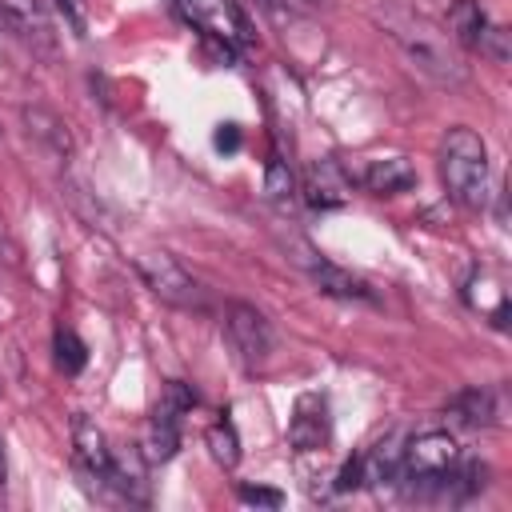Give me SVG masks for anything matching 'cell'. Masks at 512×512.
<instances>
[{
    "instance_id": "1",
    "label": "cell",
    "mask_w": 512,
    "mask_h": 512,
    "mask_svg": "<svg viewBox=\"0 0 512 512\" xmlns=\"http://www.w3.org/2000/svg\"><path fill=\"white\" fill-rule=\"evenodd\" d=\"M376 24L388 32V40L404 52V60H408L416 72H424L428 80H436V84H444V88L464 84L468 68H464L460 56L452 52V36L440 32L432 20H424V16H416V12L400 8V4H388V8L376 12Z\"/></svg>"
},
{
    "instance_id": "2",
    "label": "cell",
    "mask_w": 512,
    "mask_h": 512,
    "mask_svg": "<svg viewBox=\"0 0 512 512\" xmlns=\"http://www.w3.org/2000/svg\"><path fill=\"white\" fill-rule=\"evenodd\" d=\"M440 180L444 192L464 208H484L488 200V144L468 124H456L440 140Z\"/></svg>"
},
{
    "instance_id": "3",
    "label": "cell",
    "mask_w": 512,
    "mask_h": 512,
    "mask_svg": "<svg viewBox=\"0 0 512 512\" xmlns=\"http://www.w3.org/2000/svg\"><path fill=\"white\" fill-rule=\"evenodd\" d=\"M136 272L148 284V292L172 308H204V288L200 280L168 252H140L136 256Z\"/></svg>"
},
{
    "instance_id": "4",
    "label": "cell",
    "mask_w": 512,
    "mask_h": 512,
    "mask_svg": "<svg viewBox=\"0 0 512 512\" xmlns=\"http://www.w3.org/2000/svg\"><path fill=\"white\" fill-rule=\"evenodd\" d=\"M460 460V448L448 432H420L400 448V476L416 484V492H432V484Z\"/></svg>"
},
{
    "instance_id": "5",
    "label": "cell",
    "mask_w": 512,
    "mask_h": 512,
    "mask_svg": "<svg viewBox=\"0 0 512 512\" xmlns=\"http://www.w3.org/2000/svg\"><path fill=\"white\" fill-rule=\"evenodd\" d=\"M448 36L460 40L464 48H472V52L496 60V64L508 60V32L496 28V24L484 16V8H480L476 0H456V4L448 8Z\"/></svg>"
},
{
    "instance_id": "6",
    "label": "cell",
    "mask_w": 512,
    "mask_h": 512,
    "mask_svg": "<svg viewBox=\"0 0 512 512\" xmlns=\"http://www.w3.org/2000/svg\"><path fill=\"white\" fill-rule=\"evenodd\" d=\"M224 336H228V344L244 368H260L272 352V328H268L264 312H256L244 300H232L224 308Z\"/></svg>"
},
{
    "instance_id": "7",
    "label": "cell",
    "mask_w": 512,
    "mask_h": 512,
    "mask_svg": "<svg viewBox=\"0 0 512 512\" xmlns=\"http://www.w3.org/2000/svg\"><path fill=\"white\" fill-rule=\"evenodd\" d=\"M184 8V16L200 28V32H212L228 44H248L252 40V28L244 20V12L236 8V0H176Z\"/></svg>"
},
{
    "instance_id": "8",
    "label": "cell",
    "mask_w": 512,
    "mask_h": 512,
    "mask_svg": "<svg viewBox=\"0 0 512 512\" xmlns=\"http://www.w3.org/2000/svg\"><path fill=\"white\" fill-rule=\"evenodd\" d=\"M72 460L80 468V476L88 480H108V468H112V448H108V436L96 428V420H88L84 412L72 416Z\"/></svg>"
},
{
    "instance_id": "9",
    "label": "cell",
    "mask_w": 512,
    "mask_h": 512,
    "mask_svg": "<svg viewBox=\"0 0 512 512\" xmlns=\"http://www.w3.org/2000/svg\"><path fill=\"white\" fill-rule=\"evenodd\" d=\"M296 260L308 268L312 284H316L324 296H336V300H364V304H372V300H376V296H372V288H368L360 276H352V272H344L340 264H332V260L316 256L312 248H304V256H296Z\"/></svg>"
},
{
    "instance_id": "10",
    "label": "cell",
    "mask_w": 512,
    "mask_h": 512,
    "mask_svg": "<svg viewBox=\"0 0 512 512\" xmlns=\"http://www.w3.org/2000/svg\"><path fill=\"white\" fill-rule=\"evenodd\" d=\"M348 188H352V180L340 172L336 160H316L304 176V200L312 208H340L348 200Z\"/></svg>"
},
{
    "instance_id": "11",
    "label": "cell",
    "mask_w": 512,
    "mask_h": 512,
    "mask_svg": "<svg viewBox=\"0 0 512 512\" xmlns=\"http://www.w3.org/2000/svg\"><path fill=\"white\" fill-rule=\"evenodd\" d=\"M356 180L372 196H396V192H404V188L416 184V168L404 156H388V160H368Z\"/></svg>"
},
{
    "instance_id": "12",
    "label": "cell",
    "mask_w": 512,
    "mask_h": 512,
    "mask_svg": "<svg viewBox=\"0 0 512 512\" xmlns=\"http://www.w3.org/2000/svg\"><path fill=\"white\" fill-rule=\"evenodd\" d=\"M108 488H116L124 500L144 504L148 500V460L140 456V448L128 452H112V468H108Z\"/></svg>"
},
{
    "instance_id": "13",
    "label": "cell",
    "mask_w": 512,
    "mask_h": 512,
    "mask_svg": "<svg viewBox=\"0 0 512 512\" xmlns=\"http://www.w3.org/2000/svg\"><path fill=\"white\" fill-rule=\"evenodd\" d=\"M448 420L460 424V428H488L496 420V400L488 388H464L448 400Z\"/></svg>"
},
{
    "instance_id": "14",
    "label": "cell",
    "mask_w": 512,
    "mask_h": 512,
    "mask_svg": "<svg viewBox=\"0 0 512 512\" xmlns=\"http://www.w3.org/2000/svg\"><path fill=\"white\" fill-rule=\"evenodd\" d=\"M136 448H140V456H144L148 464L172 460L176 448H180V420H172V416H164V412H152V420L144 424V436H140Z\"/></svg>"
},
{
    "instance_id": "15",
    "label": "cell",
    "mask_w": 512,
    "mask_h": 512,
    "mask_svg": "<svg viewBox=\"0 0 512 512\" xmlns=\"http://www.w3.org/2000/svg\"><path fill=\"white\" fill-rule=\"evenodd\" d=\"M20 116H24V124H28V136H36L40 144H48L56 156H68V152H72L68 124H64V120H60L52 108L32 104V108H20Z\"/></svg>"
},
{
    "instance_id": "16",
    "label": "cell",
    "mask_w": 512,
    "mask_h": 512,
    "mask_svg": "<svg viewBox=\"0 0 512 512\" xmlns=\"http://www.w3.org/2000/svg\"><path fill=\"white\" fill-rule=\"evenodd\" d=\"M316 412H308V396L296 404V416L288 424V440L300 448V452H312L320 444H328V416H324V400L312 404Z\"/></svg>"
},
{
    "instance_id": "17",
    "label": "cell",
    "mask_w": 512,
    "mask_h": 512,
    "mask_svg": "<svg viewBox=\"0 0 512 512\" xmlns=\"http://www.w3.org/2000/svg\"><path fill=\"white\" fill-rule=\"evenodd\" d=\"M0 20L20 36H48V20L36 0H0Z\"/></svg>"
},
{
    "instance_id": "18",
    "label": "cell",
    "mask_w": 512,
    "mask_h": 512,
    "mask_svg": "<svg viewBox=\"0 0 512 512\" xmlns=\"http://www.w3.org/2000/svg\"><path fill=\"white\" fill-rule=\"evenodd\" d=\"M204 444H208V452H212V460L220 468H236V460H240V436H236L232 420H216L204 432Z\"/></svg>"
},
{
    "instance_id": "19",
    "label": "cell",
    "mask_w": 512,
    "mask_h": 512,
    "mask_svg": "<svg viewBox=\"0 0 512 512\" xmlns=\"http://www.w3.org/2000/svg\"><path fill=\"white\" fill-rule=\"evenodd\" d=\"M192 404H196V392H192L184 380H168V388H164V396H160L156 412H164V416L180 420L184 412H192Z\"/></svg>"
},
{
    "instance_id": "20",
    "label": "cell",
    "mask_w": 512,
    "mask_h": 512,
    "mask_svg": "<svg viewBox=\"0 0 512 512\" xmlns=\"http://www.w3.org/2000/svg\"><path fill=\"white\" fill-rule=\"evenodd\" d=\"M56 364H60L64 372H80V368H84V344H80L76 332H68V328L56 332Z\"/></svg>"
},
{
    "instance_id": "21",
    "label": "cell",
    "mask_w": 512,
    "mask_h": 512,
    "mask_svg": "<svg viewBox=\"0 0 512 512\" xmlns=\"http://www.w3.org/2000/svg\"><path fill=\"white\" fill-rule=\"evenodd\" d=\"M264 192H268V200H288V196H292V172H288V164H284L280 156H272V160H268Z\"/></svg>"
},
{
    "instance_id": "22",
    "label": "cell",
    "mask_w": 512,
    "mask_h": 512,
    "mask_svg": "<svg viewBox=\"0 0 512 512\" xmlns=\"http://www.w3.org/2000/svg\"><path fill=\"white\" fill-rule=\"evenodd\" d=\"M236 496H240L244 504H264V508H280V504H284V496H280L276 488H248V484H240Z\"/></svg>"
},
{
    "instance_id": "23",
    "label": "cell",
    "mask_w": 512,
    "mask_h": 512,
    "mask_svg": "<svg viewBox=\"0 0 512 512\" xmlns=\"http://www.w3.org/2000/svg\"><path fill=\"white\" fill-rule=\"evenodd\" d=\"M360 484H364V456H352V460L340 468L336 488H340V492H348V488H360Z\"/></svg>"
},
{
    "instance_id": "24",
    "label": "cell",
    "mask_w": 512,
    "mask_h": 512,
    "mask_svg": "<svg viewBox=\"0 0 512 512\" xmlns=\"http://www.w3.org/2000/svg\"><path fill=\"white\" fill-rule=\"evenodd\" d=\"M60 12H64V20L76 28V32H84L88 28V4L84 0H52Z\"/></svg>"
},
{
    "instance_id": "25",
    "label": "cell",
    "mask_w": 512,
    "mask_h": 512,
    "mask_svg": "<svg viewBox=\"0 0 512 512\" xmlns=\"http://www.w3.org/2000/svg\"><path fill=\"white\" fill-rule=\"evenodd\" d=\"M284 4H288V8H304V12H308V8H320L324 0H284Z\"/></svg>"
},
{
    "instance_id": "26",
    "label": "cell",
    "mask_w": 512,
    "mask_h": 512,
    "mask_svg": "<svg viewBox=\"0 0 512 512\" xmlns=\"http://www.w3.org/2000/svg\"><path fill=\"white\" fill-rule=\"evenodd\" d=\"M0 480H4V452H0Z\"/></svg>"
}]
</instances>
